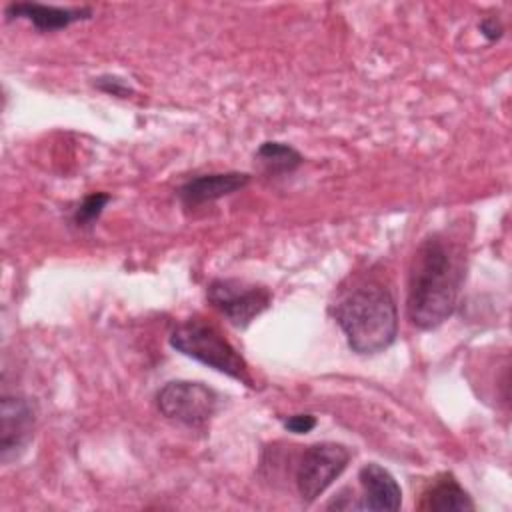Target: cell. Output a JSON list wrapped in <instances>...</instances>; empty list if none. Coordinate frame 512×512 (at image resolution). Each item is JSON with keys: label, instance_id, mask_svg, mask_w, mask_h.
<instances>
[{"label": "cell", "instance_id": "cell-1", "mask_svg": "<svg viewBox=\"0 0 512 512\" xmlns=\"http://www.w3.org/2000/svg\"><path fill=\"white\" fill-rule=\"evenodd\" d=\"M462 282L460 250L440 234L422 240L408 276L406 312L410 322L420 330H434L444 324L458 306Z\"/></svg>", "mask_w": 512, "mask_h": 512}, {"label": "cell", "instance_id": "cell-2", "mask_svg": "<svg viewBox=\"0 0 512 512\" xmlns=\"http://www.w3.org/2000/svg\"><path fill=\"white\" fill-rule=\"evenodd\" d=\"M334 316L348 346L362 356L384 352L398 336L396 302L386 288L374 282L350 290L336 304Z\"/></svg>", "mask_w": 512, "mask_h": 512}, {"label": "cell", "instance_id": "cell-3", "mask_svg": "<svg viewBox=\"0 0 512 512\" xmlns=\"http://www.w3.org/2000/svg\"><path fill=\"white\" fill-rule=\"evenodd\" d=\"M170 346L216 372L252 386L244 358L212 322L200 316L180 322L170 334Z\"/></svg>", "mask_w": 512, "mask_h": 512}, {"label": "cell", "instance_id": "cell-4", "mask_svg": "<svg viewBox=\"0 0 512 512\" xmlns=\"http://www.w3.org/2000/svg\"><path fill=\"white\" fill-rule=\"evenodd\" d=\"M218 394L202 382L172 380L156 392L160 414L186 428H204L218 410Z\"/></svg>", "mask_w": 512, "mask_h": 512}, {"label": "cell", "instance_id": "cell-5", "mask_svg": "<svg viewBox=\"0 0 512 512\" xmlns=\"http://www.w3.org/2000/svg\"><path fill=\"white\" fill-rule=\"evenodd\" d=\"M352 454L338 442H316L298 458L294 482L304 504L314 502L346 470Z\"/></svg>", "mask_w": 512, "mask_h": 512}, {"label": "cell", "instance_id": "cell-6", "mask_svg": "<svg viewBox=\"0 0 512 512\" xmlns=\"http://www.w3.org/2000/svg\"><path fill=\"white\" fill-rule=\"evenodd\" d=\"M206 298L236 328H246L270 306L272 292L238 278H216L208 284Z\"/></svg>", "mask_w": 512, "mask_h": 512}, {"label": "cell", "instance_id": "cell-7", "mask_svg": "<svg viewBox=\"0 0 512 512\" xmlns=\"http://www.w3.org/2000/svg\"><path fill=\"white\" fill-rule=\"evenodd\" d=\"M36 428V406L22 394H4L0 402V458L4 464L20 458Z\"/></svg>", "mask_w": 512, "mask_h": 512}, {"label": "cell", "instance_id": "cell-8", "mask_svg": "<svg viewBox=\"0 0 512 512\" xmlns=\"http://www.w3.org/2000/svg\"><path fill=\"white\" fill-rule=\"evenodd\" d=\"M92 14L88 6H54L40 2H12L6 6L8 18H26L40 32L64 30L70 24L90 20Z\"/></svg>", "mask_w": 512, "mask_h": 512}, {"label": "cell", "instance_id": "cell-9", "mask_svg": "<svg viewBox=\"0 0 512 512\" xmlns=\"http://www.w3.org/2000/svg\"><path fill=\"white\" fill-rule=\"evenodd\" d=\"M248 184V172H212L184 182L178 188V198L186 208H196L206 202H214L234 192H240Z\"/></svg>", "mask_w": 512, "mask_h": 512}, {"label": "cell", "instance_id": "cell-10", "mask_svg": "<svg viewBox=\"0 0 512 512\" xmlns=\"http://www.w3.org/2000/svg\"><path fill=\"white\" fill-rule=\"evenodd\" d=\"M358 480L362 486L360 510H398L402 506V490L396 478L384 466L368 462L360 468Z\"/></svg>", "mask_w": 512, "mask_h": 512}, {"label": "cell", "instance_id": "cell-11", "mask_svg": "<svg viewBox=\"0 0 512 512\" xmlns=\"http://www.w3.org/2000/svg\"><path fill=\"white\" fill-rule=\"evenodd\" d=\"M420 508L436 510V512H450V510L464 512V510H474L476 504L470 498V494L458 484V480L452 474L444 472L436 476L432 484L424 490Z\"/></svg>", "mask_w": 512, "mask_h": 512}, {"label": "cell", "instance_id": "cell-12", "mask_svg": "<svg viewBox=\"0 0 512 512\" xmlns=\"http://www.w3.org/2000/svg\"><path fill=\"white\" fill-rule=\"evenodd\" d=\"M254 160L258 162L262 172L268 176L292 174L304 162L302 154L296 148H292L286 142H276V140L262 142L254 152Z\"/></svg>", "mask_w": 512, "mask_h": 512}, {"label": "cell", "instance_id": "cell-13", "mask_svg": "<svg viewBox=\"0 0 512 512\" xmlns=\"http://www.w3.org/2000/svg\"><path fill=\"white\" fill-rule=\"evenodd\" d=\"M110 200L112 198L106 192H92L84 196V200L72 212V224L78 228H92Z\"/></svg>", "mask_w": 512, "mask_h": 512}, {"label": "cell", "instance_id": "cell-14", "mask_svg": "<svg viewBox=\"0 0 512 512\" xmlns=\"http://www.w3.org/2000/svg\"><path fill=\"white\" fill-rule=\"evenodd\" d=\"M94 86L100 92L116 96V98H128L134 94V88L126 82V78L116 76V74H102V76L94 78Z\"/></svg>", "mask_w": 512, "mask_h": 512}, {"label": "cell", "instance_id": "cell-15", "mask_svg": "<svg viewBox=\"0 0 512 512\" xmlns=\"http://www.w3.org/2000/svg\"><path fill=\"white\" fill-rule=\"evenodd\" d=\"M282 424L292 434H306L316 426V418L312 414H292L284 418Z\"/></svg>", "mask_w": 512, "mask_h": 512}, {"label": "cell", "instance_id": "cell-16", "mask_svg": "<svg viewBox=\"0 0 512 512\" xmlns=\"http://www.w3.org/2000/svg\"><path fill=\"white\" fill-rule=\"evenodd\" d=\"M480 32H482V36L486 38V40H490V42H496L500 36H502V32H504V26L500 24V20L498 18H494V16H488V18H484L482 22H480Z\"/></svg>", "mask_w": 512, "mask_h": 512}]
</instances>
